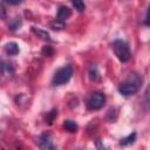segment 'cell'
Instances as JSON below:
<instances>
[{"instance_id":"1","label":"cell","mask_w":150,"mask_h":150,"mask_svg":"<svg viewBox=\"0 0 150 150\" xmlns=\"http://www.w3.org/2000/svg\"><path fill=\"white\" fill-rule=\"evenodd\" d=\"M141 82H142V79L137 74L132 73V74L129 75V77L125 81H123L118 86V91L123 96L134 95V94H136L138 91L139 86H141Z\"/></svg>"},{"instance_id":"2","label":"cell","mask_w":150,"mask_h":150,"mask_svg":"<svg viewBox=\"0 0 150 150\" xmlns=\"http://www.w3.org/2000/svg\"><path fill=\"white\" fill-rule=\"evenodd\" d=\"M112 50H114L116 57L121 62H127L131 57V52L129 49V46L123 40H115L112 42Z\"/></svg>"},{"instance_id":"3","label":"cell","mask_w":150,"mask_h":150,"mask_svg":"<svg viewBox=\"0 0 150 150\" xmlns=\"http://www.w3.org/2000/svg\"><path fill=\"white\" fill-rule=\"evenodd\" d=\"M71 75H73V68H71V66L66 64V66L59 68V69L54 73L53 79H52V83H53L54 86L64 84V83H67V82L70 80Z\"/></svg>"},{"instance_id":"4","label":"cell","mask_w":150,"mask_h":150,"mask_svg":"<svg viewBox=\"0 0 150 150\" xmlns=\"http://www.w3.org/2000/svg\"><path fill=\"white\" fill-rule=\"evenodd\" d=\"M104 103H105V96L100 91L91 93L86 101V105L89 110H98L104 105Z\"/></svg>"},{"instance_id":"5","label":"cell","mask_w":150,"mask_h":150,"mask_svg":"<svg viewBox=\"0 0 150 150\" xmlns=\"http://www.w3.org/2000/svg\"><path fill=\"white\" fill-rule=\"evenodd\" d=\"M36 143H38V145H39V148H40L41 150H47V149L53 144V143L50 142L49 135H47V134H42V135H40V136L38 137Z\"/></svg>"},{"instance_id":"6","label":"cell","mask_w":150,"mask_h":150,"mask_svg":"<svg viewBox=\"0 0 150 150\" xmlns=\"http://www.w3.org/2000/svg\"><path fill=\"white\" fill-rule=\"evenodd\" d=\"M19 45L16 42H7L5 45V52L9 56H15L19 54Z\"/></svg>"},{"instance_id":"7","label":"cell","mask_w":150,"mask_h":150,"mask_svg":"<svg viewBox=\"0 0 150 150\" xmlns=\"http://www.w3.org/2000/svg\"><path fill=\"white\" fill-rule=\"evenodd\" d=\"M70 15H71V11H70V8L67 7V6H61V7L59 8V11H57V19H59L60 21H64V20L68 19Z\"/></svg>"},{"instance_id":"8","label":"cell","mask_w":150,"mask_h":150,"mask_svg":"<svg viewBox=\"0 0 150 150\" xmlns=\"http://www.w3.org/2000/svg\"><path fill=\"white\" fill-rule=\"evenodd\" d=\"M32 32H33L38 38H40V39H42V40H48V41H50V36H49V34H48L46 30H43V29H41V28L32 27Z\"/></svg>"},{"instance_id":"9","label":"cell","mask_w":150,"mask_h":150,"mask_svg":"<svg viewBox=\"0 0 150 150\" xmlns=\"http://www.w3.org/2000/svg\"><path fill=\"white\" fill-rule=\"evenodd\" d=\"M63 128L69 132H75L77 130V124H76V122H74L71 120H66L63 122Z\"/></svg>"},{"instance_id":"10","label":"cell","mask_w":150,"mask_h":150,"mask_svg":"<svg viewBox=\"0 0 150 150\" xmlns=\"http://www.w3.org/2000/svg\"><path fill=\"white\" fill-rule=\"evenodd\" d=\"M88 75H89V79L91 81H96L100 79V73L97 70V67L96 66H90L89 67V70H88Z\"/></svg>"},{"instance_id":"11","label":"cell","mask_w":150,"mask_h":150,"mask_svg":"<svg viewBox=\"0 0 150 150\" xmlns=\"http://www.w3.org/2000/svg\"><path fill=\"white\" fill-rule=\"evenodd\" d=\"M135 139H136V132H132V134L128 135L127 137H123L120 141V144L121 145H130V144H132L135 142Z\"/></svg>"},{"instance_id":"12","label":"cell","mask_w":150,"mask_h":150,"mask_svg":"<svg viewBox=\"0 0 150 150\" xmlns=\"http://www.w3.org/2000/svg\"><path fill=\"white\" fill-rule=\"evenodd\" d=\"M1 70H2V74H12L13 71H14V68H13V66H12V63H7L5 60H2L1 61Z\"/></svg>"},{"instance_id":"13","label":"cell","mask_w":150,"mask_h":150,"mask_svg":"<svg viewBox=\"0 0 150 150\" xmlns=\"http://www.w3.org/2000/svg\"><path fill=\"white\" fill-rule=\"evenodd\" d=\"M50 27L53 29H62V28H64V22L60 21L59 19H55L54 21L50 22Z\"/></svg>"},{"instance_id":"14","label":"cell","mask_w":150,"mask_h":150,"mask_svg":"<svg viewBox=\"0 0 150 150\" xmlns=\"http://www.w3.org/2000/svg\"><path fill=\"white\" fill-rule=\"evenodd\" d=\"M71 5L75 7V9H76L77 12H83V11L86 9V5H84V2H82V1H73Z\"/></svg>"},{"instance_id":"15","label":"cell","mask_w":150,"mask_h":150,"mask_svg":"<svg viewBox=\"0 0 150 150\" xmlns=\"http://www.w3.org/2000/svg\"><path fill=\"white\" fill-rule=\"evenodd\" d=\"M144 101H145V105L148 107V109H150V83L145 89L144 93Z\"/></svg>"},{"instance_id":"16","label":"cell","mask_w":150,"mask_h":150,"mask_svg":"<svg viewBox=\"0 0 150 150\" xmlns=\"http://www.w3.org/2000/svg\"><path fill=\"white\" fill-rule=\"evenodd\" d=\"M56 114H57V111L55 110V109H53L52 111H49L48 114H47V118H46V121L49 123V124H52V122H53V120H54V117L56 116Z\"/></svg>"},{"instance_id":"17","label":"cell","mask_w":150,"mask_h":150,"mask_svg":"<svg viewBox=\"0 0 150 150\" xmlns=\"http://www.w3.org/2000/svg\"><path fill=\"white\" fill-rule=\"evenodd\" d=\"M53 53H54V52H53V48H52L50 46H45L43 49H42V54H43L45 56H50Z\"/></svg>"},{"instance_id":"18","label":"cell","mask_w":150,"mask_h":150,"mask_svg":"<svg viewBox=\"0 0 150 150\" xmlns=\"http://www.w3.org/2000/svg\"><path fill=\"white\" fill-rule=\"evenodd\" d=\"M144 23L150 26V5L148 7V11H146V14H145V19H144Z\"/></svg>"},{"instance_id":"19","label":"cell","mask_w":150,"mask_h":150,"mask_svg":"<svg viewBox=\"0 0 150 150\" xmlns=\"http://www.w3.org/2000/svg\"><path fill=\"white\" fill-rule=\"evenodd\" d=\"M8 4H11V5H19V4H21V1L19 0V1H14V0H8L7 1Z\"/></svg>"},{"instance_id":"20","label":"cell","mask_w":150,"mask_h":150,"mask_svg":"<svg viewBox=\"0 0 150 150\" xmlns=\"http://www.w3.org/2000/svg\"><path fill=\"white\" fill-rule=\"evenodd\" d=\"M47 150H56V149H55V146H54V145L52 144V145H50V146H49V148H48Z\"/></svg>"}]
</instances>
